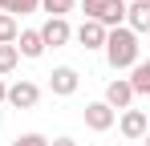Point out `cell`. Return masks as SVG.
Instances as JSON below:
<instances>
[{"instance_id":"obj_1","label":"cell","mask_w":150,"mask_h":146,"mask_svg":"<svg viewBox=\"0 0 150 146\" xmlns=\"http://www.w3.org/2000/svg\"><path fill=\"white\" fill-rule=\"evenodd\" d=\"M105 61H110V69H134L138 61H142V41L126 28V24H118V28H110L105 33Z\"/></svg>"},{"instance_id":"obj_2","label":"cell","mask_w":150,"mask_h":146,"mask_svg":"<svg viewBox=\"0 0 150 146\" xmlns=\"http://www.w3.org/2000/svg\"><path fill=\"white\" fill-rule=\"evenodd\" d=\"M85 21H98L101 28H118L126 16V0H81Z\"/></svg>"},{"instance_id":"obj_3","label":"cell","mask_w":150,"mask_h":146,"mask_svg":"<svg viewBox=\"0 0 150 146\" xmlns=\"http://www.w3.org/2000/svg\"><path fill=\"white\" fill-rule=\"evenodd\" d=\"M4 101H8L12 110H33V106L41 101V85L28 81V77H16V81L4 89Z\"/></svg>"},{"instance_id":"obj_4","label":"cell","mask_w":150,"mask_h":146,"mask_svg":"<svg viewBox=\"0 0 150 146\" xmlns=\"http://www.w3.org/2000/svg\"><path fill=\"white\" fill-rule=\"evenodd\" d=\"M118 130H122V138H126V142H142V138H146V130H150L146 110H122Z\"/></svg>"},{"instance_id":"obj_5","label":"cell","mask_w":150,"mask_h":146,"mask_svg":"<svg viewBox=\"0 0 150 146\" xmlns=\"http://www.w3.org/2000/svg\"><path fill=\"white\" fill-rule=\"evenodd\" d=\"M37 33H41L45 49H61V45H69V41H73V28H69V21H61V16H49Z\"/></svg>"},{"instance_id":"obj_6","label":"cell","mask_w":150,"mask_h":146,"mask_svg":"<svg viewBox=\"0 0 150 146\" xmlns=\"http://www.w3.org/2000/svg\"><path fill=\"white\" fill-rule=\"evenodd\" d=\"M77 85H81V73H77L73 65H57V69L49 73V89H53L57 97H73Z\"/></svg>"},{"instance_id":"obj_7","label":"cell","mask_w":150,"mask_h":146,"mask_svg":"<svg viewBox=\"0 0 150 146\" xmlns=\"http://www.w3.org/2000/svg\"><path fill=\"white\" fill-rule=\"evenodd\" d=\"M122 24L134 33V37H142V33H150V0H130L126 4V16Z\"/></svg>"},{"instance_id":"obj_8","label":"cell","mask_w":150,"mask_h":146,"mask_svg":"<svg viewBox=\"0 0 150 146\" xmlns=\"http://www.w3.org/2000/svg\"><path fill=\"white\" fill-rule=\"evenodd\" d=\"M114 122H118V114H114L105 101H89V106H85V126H89L93 134H105Z\"/></svg>"},{"instance_id":"obj_9","label":"cell","mask_w":150,"mask_h":146,"mask_svg":"<svg viewBox=\"0 0 150 146\" xmlns=\"http://www.w3.org/2000/svg\"><path fill=\"white\" fill-rule=\"evenodd\" d=\"M12 49H16V57L37 61V57L45 53V41H41V33H37V28H21V33H16V41H12Z\"/></svg>"},{"instance_id":"obj_10","label":"cell","mask_w":150,"mask_h":146,"mask_svg":"<svg viewBox=\"0 0 150 146\" xmlns=\"http://www.w3.org/2000/svg\"><path fill=\"white\" fill-rule=\"evenodd\" d=\"M130 101H134V94H130V85H126V77H114L110 85H105V106L118 114V110H130Z\"/></svg>"},{"instance_id":"obj_11","label":"cell","mask_w":150,"mask_h":146,"mask_svg":"<svg viewBox=\"0 0 150 146\" xmlns=\"http://www.w3.org/2000/svg\"><path fill=\"white\" fill-rule=\"evenodd\" d=\"M105 33H110V28H101L98 21H81V28H77L73 37H77L81 49H101V45H105Z\"/></svg>"},{"instance_id":"obj_12","label":"cell","mask_w":150,"mask_h":146,"mask_svg":"<svg viewBox=\"0 0 150 146\" xmlns=\"http://www.w3.org/2000/svg\"><path fill=\"white\" fill-rule=\"evenodd\" d=\"M126 85H130V94H134V97L150 94V65H146V61H138V65L130 69V77H126Z\"/></svg>"},{"instance_id":"obj_13","label":"cell","mask_w":150,"mask_h":146,"mask_svg":"<svg viewBox=\"0 0 150 146\" xmlns=\"http://www.w3.org/2000/svg\"><path fill=\"white\" fill-rule=\"evenodd\" d=\"M16 33H21V21H16V16H8V12H0V45H12V41H16Z\"/></svg>"},{"instance_id":"obj_14","label":"cell","mask_w":150,"mask_h":146,"mask_svg":"<svg viewBox=\"0 0 150 146\" xmlns=\"http://www.w3.org/2000/svg\"><path fill=\"white\" fill-rule=\"evenodd\" d=\"M41 0H4V12L8 16H25V12H37Z\"/></svg>"},{"instance_id":"obj_15","label":"cell","mask_w":150,"mask_h":146,"mask_svg":"<svg viewBox=\"0 0 150 146\" xmlns=\"http://www.w3.org/2000/svg\"><path fill=\"white\" fill-rule=\"evenodd\" d=\"M21 65V57H16V49L12 45H0V77H8V73Z\"/></svg>"},{"instance_id":"obj_16","label":"cell","mask_w":150,"mask_h":146,"mask_svg":"<svg viewBox=\"0 0 150 146\" xmlns=\"http://www.w3.org/2000/svg\"><path fill=\"white\" fill-rule=\"evenodd\" d=\"M73 4L77 0H41V8H45L49 16H61V21H65V12H73Z\"/></svg>"},{"instance_id":"obj_17","label":"cell","mask_w":150,"mask_h":146,"mask_svg":"<svg viewBox=\"0 0 150 146\" xmlns=\"http://www.w3.org/2000/svg\"><path fill=\"white\" fill-rule=\"evenodd\" d=\"M12 146H49L45 134H21V138H12Z\"/></svg>"},{"instance_id":"obj_18","label":"cell","mask_w":150,"mask_h":146,"mask_svg":"<svg viewBox=\"0 0 150 146\" xmlns=\"http://www.w3.org/2000/svg\"><path fill=\"white\" fill-rule=\"evenodd\" d=\"M49 146H77V142H73V138H69V134H61V138H53Z\"/></svg>"},{"instance_id":"obj_19","label":"cell","mask_w":150,"mask_h":146,"mask_svg":"<svg viewBox=\"0 0 150 146\" xmlns=\"http://www.w3.org/2000/svg\"><path fill=\"white\" fill-rule=\"evenodd\" d=\"M4 89H8V85H4V77H0V101H4Z\"/></svg>"},{"instance_id":"obj_20","label":"cell","mask_w":150,"mask_h":146,"mask_svg":"<svg viewBox=\"0 0 150 146\" xmlns=\"http://www.w3.org/2000/svg\"><path fill=\"white\" fill-rule=\"evenodd\" d=\"M0 8H4V0H0Z\"/></svg>"},{"instance_id":"obj_21","label":"cell","mask_w":150,"mask_h":146,"mask_svg":"<svg viewBox=\"0 0 150 146\" xmlns=\"http://www.w3.org/2000/svg\"><path fill=\"white\" fill-rule=\"evenodd\" d=\"M118 146H126V142H118Z\"/></svg>"},{"instance_id":"obj_22","label":"cell","mask_w":150,"mask_h":146,"mask_svg":"<svg viewBox=\"0 0 150 146\" xmlns=\"http://www.w3.org/2000/svg\"><path fill=\"white\" fill-rule=\"evenodd\" d=\"M126 4H130V0H126Z\"/></svg>"}]
</instances>
